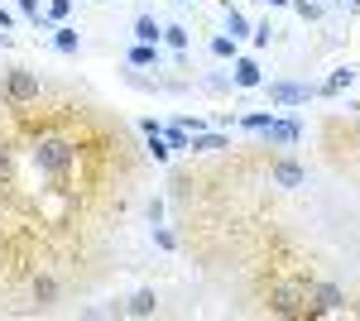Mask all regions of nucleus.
I'll use <instances>...</instances> for the list:
<instances>
[{"label":"nucleus","mask_w":360,"mask_h":321,"mask_svg":"<svg viewBox=\"0 0 360 321\" xmlns=\"http://www.w3.org/2000/svg\"><path fill=\"white\" fill-rule=\"evenodd\" d=\"M15 173H20V154L10 139H0V188H15Z\"/></svg>","instance_id":"obj_13"},{"label":"nucleus","mask_w":360,"mask_h":321,"mask_svg":"<svg viewBox=\"0 0 360 321\" xmlns=\"http://www.w3.org/2000/svg\"><path fill=\"white\" fill-rule=\"evenodd\" d=\"M269 5H288V0H269Z\"/></svg>","instance_id":"obj_31"},{"label":"nucleus","mask_w":360,"mask_h":321,"mask_svg":"<svg viewBox=\"0 0 360 321\" xmlns=\"http://www.w3.org/2000/svg\"><path fill=\"white\" fill-rule=\"evenodd\" d=\"M293 10H298V20H307V25H312V20H322V0H298Z\"/></svg>","instance_id":"obj_27"},{"label":"nucleus","mask_w":360,"mask_h":321,"mask_svg":"<svg viewBox=\"0 0 360 321\" xmlns=\"http://www.w3.org/2000/svg\"><path fill=\"white\" fill-rule=\"evenodd\" d=\"M188 149L193 154H221V149H231V134H193Z\"/></svg>","instance_id":"obj_16"},{"label":"nucleus","mask_w":360,"mask_h":321,"mask_svg":"<svg viewBox=\"0 0 360 321\" xmlns=\"http://www.w3.org/2000/svg\"><path fill=\"white\" fill-rule=\"evenodd\" d=\"M44 15H49V25H68V15H72V0H44Z\"/></svg>","instance_id":"obj_22"},{"label":"nucleus","mask_w":360,"mask_h":321,"mask_svg":"<svg viewBox=\"0 0 360 321\" xmlns=\"http://www.w3.org/2000/svg\"><path fill=\"white\" fill-rule=\"evenodd\" d=\"M264 144H274V149H293V144H298V139H303V125H298V120H269V125H264Z\"/></svg>","instance_id":"obj_8"},{"label":"nucleus","mask_w":360,"mask_h":321,"mask_svg":"<svg viewBox=\"0 0 360 321\" xmlns=\"http://www.w3.org/2000/svg\"><path fill=\"white\" fill-rule=\"evenodd\" d=\"M125 63H130V67H154V72H159V44H130Z\"/></svg>","instance_id":"obj_15"},{"label":"nucleus","mask_w":360,"mask_h":321,"mask_svg":"<svg viewBox=\"0 0 360 321\" xmlns=\"http://www.w3.org/2000/svg\"><path fill=\"white\" fill-rule=\"evenodd\" d=\"M307 283V307H303V317L307 321H317V317H336V312H346V288L341 283H332V278H303Z\"/></svg>","instance_id":"obj_4"},{"label":"nucleus","mask_w":360,"mask_h":321,"mask_svg":"<svg viewBox=\"0 0 360 321\" xmlns=\"http://www.w3.org/2000/svg\"><path fill=\"white\" fill-rule=\"evenodd\" d=\"M29 297H34V307H53L58 297H63V283H58V273H49V268L29 273Z\"/></svg>","instance_id":"obj_7"},{"label":"nucleus","mask_w":360,"mask_h":321,"mask_svg":"<svg viewBox=\"0 0 360 321\" xmlns=\"http://www.w3.org/2000/svg\"><path fill=\"white\" fill-rule=\"evenodd\" d=\"M125 317H159V293L154 288H135L125 297Z\"/></svg>","instance_id":"obj_10"},{"label":"nucleus","mask_w":360,"mask_h":321,"mask_svg":"<svg viewBox=\"0 0 360 321\" xmlns=\"http://www.w3.org/2000/svg\"><path fill=\"white\" fill-rule=\"evenodd\" d=\"M144 216H149V225H154V221H164V202H159V197H154V202H149V207H144Z\"/></svg>","instance_id":"obj_30"},{"label":"nucleus","mask_w":360,"mask_h":321,"mask_svg":"<svg viewBox=\"0 0 360 321\" xmlns=\"http://www.w3.org/2000/svg\"><path fill=\"white\" fill-rule=\"evenodd\" d=\"M274 34H278V29L269 25V20H264V25H255V29H250V44H255V48H264V44H269Z\"/></svg>","instance_id":"obj_28"},{"label":"nucleus","mask_w":360,"mask_h":321,"mask_svg":"<svg viewBox=\"0 0 360 321\" xmlns=\"http://www.w3.org/2000/svg\"><path fill=\"white\" fill-rule=\"evenodd\" d=\"M269 183L283 188V192H298L307 183V168L298 159H288V154H274V159H269Z\"/></svg>","instance_id":"obj_6"},{"label":"nucleus","mask_w":360,"mask_h":321,"mask_svg":"<svg viewBox=\"0 0 360 321\" xmlns=\"http://www.w3.org/2000/svg\"><path fill=\"white\" fill-rule=\"evenodd\" d=\"M53 48H58V53H68V58H77V53H82V34H77L72 25H53Z\"/></svg>","instance_id":"obj_12"},{"label":"nucleus","mask_w":360,"mask_h":321,"mask_svg":"<svg viewBox=\"0 0 360 321\" xmlns=\"http://www.w3.org/2000/svg\"><path fill=\"white\" fill-rule=\"evenodd\" d=\"M29 163H34V173H44L49 183H58V178H68L77 168V139H68V134H58V130L34 134Z\"/></svg>","instance_id":"obj_1"},{"label":"nucleus","mask_w":360,"mask_h":321,"mask_svg":"<svg viewBox=\"0 0 360 321\" xmlns=\"http://www.w3.org/2000/svg\"><path fill=\"white\" fill-rule=\"evenodd\" d=\"M259 297H264V312H269V317H303L307 283L303 278H269Z\"/></svg>","instance_id":"obj_2"},{"label":"nucleus","mask_w":360,"mask_h":321,"mask_svg":"<svg viewBox=\"0 0 360 321\" xmlns=\"http://www.w3.org/2000/svg\"><path fill=\"white\" fill-rule=\"evenodd\" d=\"M269 120H274V110H255V115H240V120H236V125H240V130H264V125H269Z\"/></svg>","instance_id":"obj_24"},{"label":"nucleus","mask_w":360,"mask_h":321,"mask_svg":"<svg viewBox=\"0 0 360 321\" xmlns=\"http://www.w3.org/2000/svg\"><path fill=\"white\" fill-rule=\"evenodd\" d=\"M356 77H360V72H356V67H351V63H346V67H336L332 77H327V81H322V86H317V96H341V91H346V86H351V81H356Z\"/></svg>","instance_id":"obj_14"},{"label":"nucleus","mask_w":360,"mask_h":321,"mask_svg":"<svg viewBox=\"0 0 360 321\" xmlns=\"http://www.w3.org/2000/svg\"><path fill=\"white\" fill-rule=\"evenodd\" d=\"M250 20H245V10H240V5H226V34H231V39H250Z\"/></svg>","instance_id":"obj_17"},{"label":"nucleus","mask_w":360,"mask_h":321,"mask_svg":"<svg viewBox=\"0 0 360 321\" xmlns=\"http://www.w3.org/2000/svg\"><path fill=\"white\" fill-rule=\"evenodd\" d=\"M164 139H168V149H188V144H193V134H188V125H183V120L164 125Z\"/></svg>","instance_id":"obj_21"},{"label":"nucleus","mask_w":360,"mask_h":321,"mask_svg":"<svg viewBox=\"0 0 360 321\" xmlns=\"http://www.w3.org/2000/svg\"><path fill=\"white\" fill-rule=\"evenodd\" d=\"M351 5H360V0H351Z\"/></svg>","instance_id":"obj_32"},{"label":"nucleus","mask_w":360,"mask_h":321,"mask_svg":"<svg viewBox=\"0 0 360 321\" xmlns=\"http://www.w3.org/2000/svg\"><path fill=\"white\" fill-rule=\"evenodd\" d=\"M259 86L269 91V106H283V110H293V106H307V101L317 96V86H312V81H288V77L259 81Z\"/></svg>","instance_id":"obj_5"},{"label":"nucleus","mask_w":360,"mask_h":321,"mask_svg":"<svg viewBox=\"0 0 360 321\" xmlns=\"http://www.w3.org/2000/svg\"><path fill=\"white\" fill-rule=\"evenodd\" d=\"M202 86H207V91H231V86H236V81H231V77H221V72H212V77L202 81Z\"/></svg>","instance_id":"obj_29"},{"label":"nucleus","mask_w":360,"mask_h":321,"mask_svg":"<svg viewBox=\"0 0 360 321\" xmlns=\"http://www.w3.org/2000/svg\"><path fill=\"white\" fill-rule=\"evenodd\" d=\"M212 53L236 63V58H240V39H231V34H212Z\"/></svg>","instance_id":"obj_20"},{"label":"nucleus","mask_w":360,"mask_h":321,"mask_svg":"<svg viewBox=\"0 0 360 321\" xmlns=\"http://www.w3.org/2000/svg\"><path fill=\"white\" fill-rule=\"evenodd\" d=\"M144 139H149V159H154V163H168V154H173V149H168L164 134H144Z\"/></svg>","instance_id":"obj_25"},{"label":"nucleus","mask_w":360,"mask_h":321,"mask_svg":"<svg viewBox=\"0 0 360 321\" xmlns=\"http://www.w3.org/2000/svg\"><path fill=\"white\" fill-rule=\"evenodd\" d=\"M164 44L173 48V53H188V48H193V34H188V25H164Z\"/></svg>","instance_id":"obj_18"},{"label":"nucleus","mask_w":360,"mask_h":321,"mask_svg":"<svg viewBox=\"0 0 360 321\" xmlns=\"http://www.w3.org/2000/svg\"><path fill=\"white\" fill-rule=\"evenodd\" d=\"M125 81L139 91H154V77H144V67H130V63H125Z\"/></svg>","instance_id":"obj_26"},{"label":"nucleus","mask_w":360,"mask_h":321,"mask_svg":"<svg viewBox=\"0 0 360 321\" xmlns=\"http://www.w3.org/2000/svg\"><path fill=\"white\" fill-rule=\"evenodd\" d=\"M39 96H44V77H39L34 67H5V81H0V101H5L10 110L39 106Z\"/></svg>","instance_id":"obj_3"},{"label":"nucleus","mask_w":360,"mask_h":321,"mask_svg":"<svg viewBox=\"0 0 360 321\" xmlns=\"http://www.w3.org/2000/svg\"><path fill=\"white\" fill-rule=\"evenodd\" d=\"M15 5H20V15H25L29 25H39V29H49V34H53V25H49V15H44V5H39V0H15Z\"/></svg>","instance_id":"obj_19"},{"label":"nucleus","mask_w":360,"mask_h":321,"mask_svg":"<svg viewBox=\"0 0 360 321\" xmlns=\"http://www.w3.org/2000/svg\"><path fill=\"white\" fill-rule=\"evenodd\" d=\"M231 81H236V91H255V86L264 81V72H259L255 58H236V63H231Z\"/></svg>","instance_id":"obj_9"},{"label":"nucleus","mask_w":360,"mask_h":321,"mask_svg":"<svg viewBox=\"0 0 360 321\" xmlns=\"http://www.w3.org/2000/svg\"><path fill=\"white\" fill-rule=\"evenodd\" d=\"M149 230H154V244H159V249H168V254H173V249H178V235H173V230H168L164 221H154V225H149Z\"/></svg>","instance_id":"obj_23"},{"label":"nucleus","mask_w":360,"mask_h":321,"mask_svg":"<svg viewBox=\"0 0 360 321\" xmlns=\"http://www.w3.org/2000/svg\"><path fill=\"white\" fill-rule=\"evenodd\" d=\"M130 34H135V44H164V25H159L154 15H135Z\"/></svg>","instance_id":"obj_11"}]
</instances>
